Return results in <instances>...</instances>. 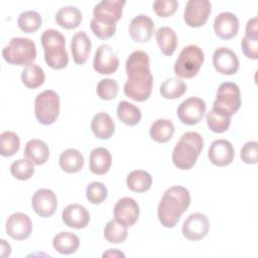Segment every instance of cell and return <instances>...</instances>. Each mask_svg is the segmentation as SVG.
<instances>
[{
    "label": "cell",
    "mask_w": 258,
    "mask_h": 258,
    "mask_svg": "<svg viewBox=\"0 0 258 258\" xmlns=\"http://www.w3.org/2000/svg\"><path fill=\"white\" fill-rule=\"evenodd\" d=\"M204 59V51L200 46L195 44L186 45L181 49L175 60L174 74L181 79H191L198 75Z\"/></svg>",
    "instance_id": "7"
},
{
    "label": "cell",
    "mask_w": 258,
    "mask_h": 258,
    "mask_svg": "<svg viewBox=\"0 0 258 258\" xmlns=\"http://www.w3.org/2000/svg\"><path fill=\"white\" fill-rule=\"evenodd\" d=\"M127 186L135 192H144L151 187L152 177L145 170H133L126 178Z\"/></svg>",
    "instance_id": "31"
},
{
    "label": "cell",
    "mask_w": 258,
    "mask_h": 258,
    "mask_svg": "<svg viewBox=\"0 0 258 258\" xmlns=\"http://www.w3.org/2000/svg\"><path fill=\"white\" fill-rule=\"evenodd\" d=\"M2 56L10 64L26 67L36 58L35 43L27 37H13L2 49Z\"/></svg>",
    "instance_id": "6"
},
{
    "label": "cell",
    "mask_w": 258,
    "mask_h": 258,
    "mask_svg": "<svg viewBox=\"0 0 258 258\" xmlns=\"http://www.w3.org/2000/svg\"><path fill=\"white\" fill-rule=\"evenodd\" d=\"M44 60L53 70L64 69L69 63L64 36L56 29H46L41 34Z\"/></svg>",
    "instance_id": "5"
},
{
    "label": "cell",
    "mask_w": 258,
    "mask_h": 258,
    "mask_svg": "<svg viewBox=\"0 0 258 258\" xmlns=\"http://www.w3.org/2000/svg\"><path fill=\"white\" fill-rule=\"evenodd\" d=\"M186 84L182 80L178 78H169L161 84L159 93L164 99L174 100L180 98L186 92Z\"/></svg>",
    "instance_id": "33"
},
{
    "label": "cell",
    "mask_w": 258,
    "mask_h": 258,
    "mask_svg": "<svg viewBox=\"0 0 258 258\" xmlns=\"http://www.w3.org/2000/svg\"><path fill=\"white\" fill-rule=\"evenodd\" d=\"M241 47L246 57L251 59L258 58V37L244 36L241 41Z\"/></svg>",
    "instance_id": "44"
},
{
    "label": "cell",
    "mask_w": 258,
    "mask_h": 258,
    "mask_svg": "<svg viewBox=\"0 0 258 258\" xmlns=\"http://www.w3.org/2000/svg\"><path fill=\"white\" fill-rule=\"evenodd\" d=\"M52 246L58 253L70 255L79 249L80 239L74 233L60 232L53 237Z\"/></svg>",
    "instance_id": "28"
},
{
    "label": "cell",
    "mask_w": 258,
    "mask_h": 258,
    "mask_svg": "<svg viewBox=\"0 0 258 258\" xmlns=\"http://www.w3.org/2000/svg\"><path fill=\"white\" fill-rule=\"evenodd\" d=\"M31 205L39 217L47 218L55 213L57 199L51 189L39 188L34 192L31 199Z\"/></svg>",
    "instance_id": "15"
},
{
    "label": "cell",
    "mask_w": 258,
    "mask_h": 258,
    "mask_svg": "<svg viewBox=\"0 0 258 258\" xmlns=\"http://www.w3.org/2000/svg\"><path fill=\"white\" fill-rule=\"evenodd\" d=\"M108 196V189L103 182L93 181L86 188L87 200L94 205L102 204Z\"/></svg>",
    "instance_id": "40"
},
{
    "label": "cell",
    "mask_w": 258,
    "mask_h": 258,
    "mask_svg": "<svg viewBox=\"0 0 258 258\" xmlns=\"http://www.w3.org/2000/svg\"><path fill=\"white\" fill-rule=\"evenodd\" d=\"M189 205L190 194L187 188L181 185H173L167 188L157 209L160 224L165 228H173Z\"/></svg>",
    "instance_id": "2"
},
{
    "label": "cell",
    "mask_w": 258,
    "mask_h": 258,
    "mask_svg": "<svg viewBox=\"0 0 258 258\" xmlns=\"http://www.w3.org/2000/svg\"><path fill=\"white\" fill-rule=\"evenodd\" d=\"M206 118L208 127L215 133H223L227 131L231 124V117L224 116L213 109L207 114Z\"/></svg>",
    "instance_id": "39"
},
{
    "label": "cell",
    "mask_w": 258,
    "mask_h": 258,
    "mask_svg": "<svg viewBox=\"0 0 258 258\" xmlns=\"http://www.w3.org/2000/svg\"><path fill=\"white\" fill-rule=\"evenodd\" d=\"M117 116L126 125H137L141 120V111L138 107L128 101H121L117 107Z\"/></svg>",
    "instance_id": "34"
},
{
    "label": "cell",
    "mask_w": 258,
    "mask_h": 258,
    "mask_svg": "<svg viewBox=\"0 0 258 258\" xmlns=\"http://www.w3.org/2000/svg\"><path fill=\"white\" fill-rule=\"evenodd\" d=\"M235 150L232 143L226 139H218L212 142L208 151L210 161L217 166H227L232 163Z\"/></svg>",
    "instance_id": "18"
},
{
    "label": "cell",
    "mask_w": 258,
    "mask_h": 258,
    "mask_svg": "<svg viewBox=\"0 0 258 258\" xmlns=\"http://www.w3.org/2000/svg\"><path fill=\"white\" fill-rule=\"evenodd\" d=\"M11 174L19 180H27L34 173V163L28 158H20L10 165Z\"/></svg>",
    "instance_id": "38"
},
{
    "label": "cell",
    "mask_w": 258,
    "mask_h": 258,
    "mask_svg": "<svg viewBox=\"0 0 258 258\" xmlns=\"http://www.w3.org/2000/svg\"><path fill=\"white\" fill-rule=\"evenodd\" d=\"M118 91V83L113 79H103L97 85V94L100 99L105 101H110L116 98Z\"/></svg>",
    "instance_id": "41"
},
{
    "label": "cell",
    "mask_w": 258,
    "mask_h": 258,
    "mask_svg": "<svg viewBox=\"0 0 258 258\" xmlns=\"http://www.w3.org/2000/svg\"><path fill=\"white\" fill-rule=\"evenodd\" d=\"M82 12L75 6H63L55 14V22L64 29H75L82 22Z\"/></svg>",
    "instance_id": "27"
},
{
    "label": "cell",
    "mask_w": 258,
    "mask_h": 258,
    "mask_svg": "<svg viewBox=\"0 0 258 258\" xmlns=\"http://www.w3.org/2000/svg\"><path fill=\"white\" fill-rule=\"evenodd\" d=\"M125 69L127 81L124 94L136 102L146 101L151 95L153 85L148 54L143 50L133 51L126 60Z\"/></svg>",
    "instance_id": "1"
},
{
    "label": "cell",
    "mask_w": 258,
    "mask_h": 258,
    "mask_svg": "<svg viewBox=\"0 0 258 258\" xmlns=\"http://www.w3.org/2000/svg\"><path fill=\"white\" fill-rule=\"evenodd\" d=\"M59 166L68 173H76L80 171L85 163L83 154L75 148H69L59 155Z\"/></svg>",
    "instance_id": "26"
},
{
    "label": "cell",
    "mask_w": 258,
    "mask_h": 258,
    "mask_svg": "<svg viewBox=\"0 0 258 258\" xmlns=\"http://www.w3.org/2000/svg\"><path fill=\"white\" fill-rule=\"evenodd\" d=\"M239 30V19L232 12H221L214 20L216 35L224 40L234 38Z\"/></svg>",
    "instance_id": "19"
},
{
    "label": "cell",
    "mask_w": 258,
    "mask_h": 258,
    "mask_svg": "<svg viewBox=\"0 0 258 258\" xmlns=\"http://www.w3.org/2000/svg\"><path fill=\"white\" fill-rule=\"evenodd\" d=\"M245 36L247 37H258V28H257V18L252 17L247 21L245 28Z\"/></svg>",
    "instance_id": "45"
},
{
    "label": "cell",
    "mask_w": 258,
    "mask_h": 258,
    "mask_svg": "<svg viewBox=\"0 0 258 258\" xmlns=\"http://www.w3.org/2000/svg\"><path fill=\"white\" fill-rule=\"evenodd\" d=\"M154 32L153 20L144 14L135 16L129 25V34L136 42H147Z\"/></svg>",
    "instance_id": "20"
},
{
    "label": "cell",
    "mask_w": 258,
    "mask_h": 258,
    "mask_svg": "<svg viewBox=\"0 0 258 258\" xmlns=\"http://www.w3.org/2000/svg\"><path fill=\"white\" fill-rule=\"evenodd\" d=\"M206 103L198 97H189L182 101L177 107V117L185 125H196L204 117Z\"/></svg>",
    "instance_id": "10"
},
{
    "label": "cell",
    "mask_w": 258,
    "mask_h": 258,
    "mask_svg": "<svg viewBox=\"0 0 258 258\" xmlns=\"http://www.w3.org/2000/svg\"><path fill=\"white\" fill-rule=\"evenodd\" d=\"M152 7L159 17H169L176 11L178 2L175 0H156L153 2Z\"/></svg>",
    "instance_id": "42"
},
{
    "label": "cell",
    "mask_w": 258,
    "mask_h": 258,
    "mask_svg": "<svg viewBox=\"0 0 258 258\" xmlns=\"http://www.w3.org/2000/svg\"><path fill=\"white\" fill-rule=\"evenodd\" d=\"M212 10V4L208 0H189L185 4L183 19L189 27L203 26Z\"/></svg>",
    "instance_id": "11"
},
{
    "label": "cell",
    "mask_w": 258,
    "mask_h": 258,
    "mask_svg": "<svg viewBox=\"0 0 258 258\" xmlns=\"http://www.w3.org/2000/svg\"><path fill=\"white\" fill-rule=\"evenodd\" d=\"M114 218L122 225L133 226L139 218V206L132 198H122L114 206Z\"/></svg>",
    "instance_id": "16"
},
{
    "label": "cell",
    "mask_w": 258,
    "mask_h": 258,
    "mask_svg": "<svg viewBox=\"0 0 258 258\" xmlns=\"http://www.w3.org/2000/svg\"><path fill=\"white\" fill-rule=\"evenodd\" d=\"M125 3L123 0H102L95 5L90 27L98 38L108 39L115 34Z\"/></svg>",
    "instance_id": "3"
},
{
    "label": "cell",
    "mask_w": 258,
    "mask_h": 258,
    "mask_svg": "<svg viewBox=\"0 0 258 258\" xmlns=\"http://www.w3.org/2000/svg\"><path fill=\"white\" fill-rule=\"evenodd\" d=\"M90 169L97 175L105 174L112 164V156L108 149L104 147L94 148L90 153Z\"/></svg>",
    "instance_id": "24"
},
{
    "label": "cell",
    "mask_w": 258,
    "mask_h": 258,
    "mask_svg": "<svg viewBox=\"0 0 258 258\" xmlns=\"http://www.w3.org/2000/svg\"><path fill=\"white\" fill-rule=\"evenodd\" d=\"M41 22L40 14L34 10L24 11L17 18L18 27L25 33L35 32L40 27Z\"/></svg>",
    "instance_id": "36"
},
{
    "label": "cell",
    "mask_w": 258,
    "mask_h": 258,
    "mask_svg": "<svg viewBox=\"0 0 258 258\" xmlns=\"http://www.w3.org/2000/svg\"><path fill=\"white\" fill-rule=\"evenodd\" d=\"M149 134L151 139L155 142L165 143L172 138L174 125L168 119H158L151 124Z\"/></svg>",
    "instance_id": "30"
},
{
    "label": "cell",
    "mask_w": 258,
    "mask_h": 258,
    "mask_svg": "<svg viewBox=\"0 0 258 258\" xmlns=\"http://www.w3.org/2000/svg\"><path fill=\"white\" fill-rule=\"evenodd\" d=\"M209 230V219L202 213H194L189 215L181 228L182 235L191 241H200L204 239L208 235Z\"/></svg>",
    "instance_id": "13"
},
{
    "label": "cell",
    "mask_w": 258,
    "mask_h": 258,
    "mask_svg": "<svg viewBox=\"0 0 258 258\" xmlns=\"http://www.w3.org/2000/svg\"><path fill=\"white\" fill-rule=\"evenodd\" d=\"M105 239L113 244H119L126 240L128 236L127 227L119 223L117 220L109 221L104 229Z\"/></svg>",
    "instance_id": "35"
},
{
    "label": "cell",
    "mask_w": 258,
    "mask_h": 258,
    "mask_svg": "<svg viewBox=\"0 0 258 258\" xmlns=\"http://www.w3.org/2000/svg\"><path fill=\"white\" fill-rule=\"evenodd\" d=\"M204 148V139L198 132H185L172 150V162L182 170L190 169L197 162Z\"/></svg>",
    "instance_id": "4"
},
{
    "label": "cell",
    "mask_w": 258,
    "mask_h": 258,
    "mask_svg": "<svg viewBox=\"0 0 258 258\" xmlns=\"http://www.w3.org/2000/svg\"><path fill=\"white\" fill-rule=\"evenodd\" d=\"M213 66L218 73L231 76L236 74L239 69V58L232 49L219 47L214 51Z\"/></svg>",
    "instance_id": "17"
},
{
    "label": "cell",
    "mask_w": 258,
    "mask_h": 258,
    "mask_svg": "<svg viewBox=\"0 0 258 258\" xmlns=\"http://www.w3.org/2000/svg\"><path fill=\"white\" fill-rule=\"evenodd\" d=\"M241 107V94L237 84L225 82L219 86L217 96L213 104V110L218 113L231 117Z\"/></svg>",
    "instance_id": "8"
},
{
    "label": "cell",
    "mask_w": 258,
    "mask_h": 258,
    "mask_svg": "<svg viewBox=\"0 0 258 258\" xmlns=\"http://www.w3.org/2000/svg\"><path fill=\"white\" fill-rule=\"evenodd\" d=\"M31 232L32 223L26 214L14 213L6 221V233L14 240H25L30 236Z\"/></svg>",
    "instance_id": "14"
},
{
    "label": "cell",
    "mask_w": 258,
    "mask_h": 258,
    "mask_svg": "<svg viewBox=\"0 0 258 258\" xmlns=\"http://www.w3.org/2000/svg\"><path fill=\"white\" fill-rule=\"evenodd\" d=\"M63 223L74 229H84L90 222V214L87 209L79 204H71L62 210Z\"/></svg>",
    "instance_id": "21"
},
{
    "label": "cell",
    "mask_w": 258,
    "mask_h": 258,
    "mask_svg": "<svg viewBox=\"0 0 258 258\" xmlns=\"http://www.w3.org/2000/svg\"><path fill=\"white\" fill-rule=\"evenodd\" d=\"M45 80L43 70L36 63H30L24 68L21 73V81L28 89H36L40 87Z\"/></svg>",
    "instance_id": "32"
},
{
    "label": "cell",
    "mask_w": 258,
    "mask_h": 258,
    "mask_svg": "<svg viewBox=\"0 0 258 258\" xmlns=\"http://www.w3.org/2000/svg\"><path fill=\"white\" fill-rule=\"evenodd\" d=\"M94 70L100 75H110L119 68V58L108 44H101L95 51L93 60Z\"/></svg>",
    "instance_id": "12"
},
{
    "label": "cell",
    "mask_w": 258,
    "mask_h": 258,
    "mask_svg": "<svg viewBox=\"0 0 258 258\" xmlns=\"http://www.w3.org/2000/svg\"><path fill=\"white\" fill-rule=\"evenodd\" d=\"M156 41L160 51L167 56L171 55L177 46L176 33L168 26H162L156 30Z\"/></svg>",
    "instance_id": "29"
},
{
    "label": "cell",
    "mask_w": 258,
    "mask_h": 258,
    "mask_svg": "<svg viewBox=\"0 0 258 258\" xmlns=\"http://www.w3.org/2000/svg\"><path fill=\"white\" fill-rule=\"evenodd\" d=\"M34 113L37 121L42 125L55 122L59 114V97L52 90H45L38 94L34 101Z\"/></svg>",
    "instance_id": "9"
},
{
    "label": "cell",
    "mask_w": 258,
    "mask_h": 258,
    "mask_svg": "<svg viewBox=\"0 0 258 258\" xmlns=\"http://www.w3.org/2000/svg\"><path fill=\"white\" fill-rule=\"evenodd\" d=\"M1 256L2 257H7L11 254V247L10 245L4 240V239H1Z\"/></svg>",
    "instance_id": "47"
},
{
    "label": "cell",
    "mask_w": 258,
    "mask_h": 258,
    "mask_svg": "<svg viewBox=\"0 0 258 258\" xmlns=\"http://www.w3.org/2000/svg\"><path fill=\"white\" fill-rule=\"evenodd\" d=\"M91 47L92 42L86 32L79 31L75 33L71 40V50L75 63L84 64L89 58Z\"/></svg>",
    "instance_id": "22"
},
{
    "label": "cell",
    "mask_w": 258,
    "mask_h": 258,
    "mask_svg": "<svg viewBox=\"0 0 258 258\" xmlns=\"http://www.w3.org/2000/svg\"><path fill=\"white\" fill-rule=\"evenodd\" d=\"M20 147L18 135L12 131H3L0 134V154L4 157L14 155Z\"/></svg>",
    "instance_id": "37"
},
{
    "label": "cell",
    "mask_w": 258,
    "mask_h": 258,
    "mask_svg": "<svg viewBox=\"0 0 258 258\" xmlns=\"http://www.w3.org/2000/svg\"><path fill=\"white\" fill-rule=\"evenodd\" d=\"M102 257H110V258H118V257H125V254L122 253L121 251H119L118 249H109L106 252H104L102 254Z\"/></svg>",
    "instance_id": "46"
},
{
    "label": "cell",
    "mask_w": 258,
    "mask_h": 258,
    "mask_svg": "<svg viewBox=\"0 0 258 258\" xmlns=\"http://www.w3.org/2000/svg\"><path fill=\"white\" fill-rule=\"evenodd\" d=\"M24 155L34 164H44L49 157V149L46 143L39 139H30L25 144Z\"/></svg>",
    "instance_id": "25"
},
{
    "label": "cell",
    "mask_w": 258,
    "mask_h": 258,
    "mask_svg": "<svg viewBox=\"0 0 258 258\" xmlns=\"http://www.w3.org/2000/svg\"><path fill=\"white\" fill-rule=\"evenodd\" d=\"M91 129L99 139H109L115 132V123L105 112L97 113L91 121Z\"/></svg>",
    "instance_id": "23"
},
{
    "label": "cell",
    "mask_w": 258,
    "mask_h": 258,
    "mask_svg": "<svg viewBox=\"0 0 258 258\" xmlns=\"http://www.w3.org/2000/svg\"><path fill=\"white\" fill-rule=\"evenodd\" d=\"M241 159L247 164H256L258 160L257 142L249 141L245 143L241 149Z\"/></svg>",
    "instance_id": "43"
}]
</instances>
